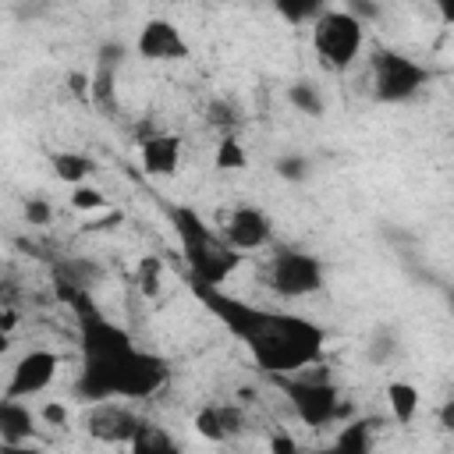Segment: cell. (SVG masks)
Instances as JSON below:
<instances>
[{
  "instance_id": "6da1fadb",
  "label": "cell",
  "mask_w": 454,
  "mask_h": 454,
  "mask_svg": "<svg viewBox=\"0 0 454 454\" xmlns=\"http://www.w3.org/2000/svg\"><path fill=\"white\" fill-rule=\"evenodd\" d=\"M67 305L78 312V323H82V355H85V369H82V380H78V397L82 401H106L114 397V380H117V369L121 362L135 351L131 337L114 326L110 319L99 316V309L92 305L89 291H74L67 298Z\"/></svg>"
},
{
  "instance_id": "7a4b0ae2",
  "label": "cell",
  "mask_w": 454,
  "mask_h": 454,
  "mask_svg": "<svg viewBox=\"0 0 454 454\" xmlns=\"http://www.w3.org/2000/svg\"><path fill=\"white\" fill-rule=\"evenodd\" d=\"M241 340L248 344V351L266 372H294L312 365L323 355L326 333L309 319L259 309Z\"/></svg>"
},
{
  "instance_id": "3957f363",
  "label": "cell",
  "mask_w": 454,
  "mask_h": 454,
  "mask_svg": "<svg viewBox=\"0 0 454 454\" xmlns=\"http://www.w3.org/2000/svg\"><path fill=\"white\" fill-rule=\"evenodd\" d=\"M170 223L181 238V252L192 266V280H202V284H213L220 287L241 262V252H234L227 241L213 238L209 227L202 223V216L188 206H174L170 209Z\"/></svg>"
},
{
  "instance_id": "277c9868",
  "label": "cell",
  "mask_w": 454,
  "mask_h": 454,
  "mask_svg": "<svg viewBox=\"0 0 454 454\" xmlns=\"http://www.w3.org/2000/svg\"><path fill=\"white\" fill-rule=\"evenodd\" d=\"M312 43H316V53L326 67L344 71V67L355 64L358 50H362V25L344 7L340 11H323L312 21Z\"/></svg>"
},
{
  "instance_id": "5b68a950",
  "label": "cell",
  "mask_w": 454,
  "mask_h": 454,
  "mask_svg": "<svg viewBox=\"0 0 454 454\" xmlns=\"http://www.w3.org/2000/svg\"><path fill=\"white\" fill-rule=\"evenodd\" d=\"M429 82V71L404 53L380 50L372 57V96L380 103H404Z\"/></svg>"
},
{
  "instance_id": "8992f818",
  "label": "cell",
  "mask_w": 454,
  "mask_h": 454,
  "mask_svg": "<svg viewBox=\"0 0 454 454\" xmlns=\"http://www.w3.org/2000/svg\"><path fill=\"white\" fill-rule=\"evenodd\" d=\"M270 287L284 298H305L323 287V262L309 252H277L270 262Z\"/></svg>"
},
{
  "instance_id": "52a82bcc",
  "label": "cell",
  "mask_w": 454,
  "mask_h": 454,
  "mask_svg": "<svg viewBox=\"0 0 454 454\" xmlns=\"http://www.w3.org/2000/svg\"><path fill=\"white\" fill-rule=\"evenodd\" d=\"M287 397H291V408L294 415L305 422V426H326L340 415V397H337V387L326 383V380H287L284 383Z\"/></svg>"
},
{
  "instance_id": "ba28073f",
  "label": "cell",
  "mask_w": 454,
  "mask_h": 454,
  "mask_svg": "<svg viewBox=\"0 0 454 454\" xmlns=\"http://www.w3.org/2000/svg\"><path fill=\"white\" fill-rule=\"evenodd\" d=\"M167 376H170V369H167L163 358H156L149 351H131L117 369L114 394H121V397H149L167 383Z\"/></svg>"
},
{
  "instance_id": "9c48e42d",
  "label": "cell",
  "mask_w": 454,
  "mask_h": 454,
  "mask_svg": "<svg viewBox=\"0 0 454 454\" xmlns=\"http://www.w3.org/2000/svg\"><path fill=\"white\" fill-rule=\"evenodd\" d=\"M57 369H60V358H57L53 351H28V355H21L18 365H14V372H11V383H7V390H4V397L21 401V397H28V394L46 390V387L53 383Z\"/></svg>"
},
{
  "instance_id": "30bf717a",
  "label": "cell",
  "mask_w": 454,
  "mask_h": 454,
  "mask_svg": "<svg viewBox=\"0 0 454 454\" xmlns=\"http://www.w3.org/2000/svg\"><path fill=\"white\" fill-rule=\"evenodd\" d=\"M273 234V223L262 209L255 206H238L231 216H227V227H223V241L234 248V252H252V248H262Z\"/></svg>"
},
{
  "instance_id": "8fae6325",
  "label": "cell",
  "mask_w": 454,
  "mask_h": 454,
  "mask_svg": "<svg viewBox=\"0 0 454 454\" xmlns=\"http://www.w3.org/2000/svg\"><path fill=\"white\" fill-rule=\"evenodd\" d=\"M135 50H138V57H145V60H184V57H188L184 35L177 32L174 21H163V18H153V21L142 25Z\"/></svg>"
},
{
  "instance_id": "7c38bea8",
  "label": "cell",
  "mask_w": 454,
  "mask_h": 454,
  "mask_svg": "<svg viewBox=\"0 0 454 454\" xmlns=\"http://www.w3.org/2000/svg\"><path fill=\"white\" fill-rule=\"evenodd\" d=\"M138 422H142V419L131 415L128 408L110 404V401H99V404L89 411L85 429H89V436L99 440V443H131Z\"/></svg>"
},
{
  "instance_id": "4fadbf2b",
  "label": "cell",
  "mask_w": 454,
  "mask_h": 454,
  "mask_svg": "<svg viewBox=\"0 0 454 454\" xmlns=\"http://www.w3.org/2000/svg\"><path fill=\"white\" fill-rule=\"evenodd\" d=\"M124 46L121 43H103L96 57V71L89 74V103L99 110H114V85H117V67H121Z\"/></svg>"
},
{
  "instance_id": "5bb4252c",
  "label": "cell",
  "mask_w": 454,
  "mask_h": 454,
  "mask_svg": "<svg viewBox=\"0 0 454 454\" xmlns=\"http://www.w3.org/2000/svg\"><path fill=\"white\" fill-rule=\"evenodd\" d=\"M142 167L149 177H170L181 167V138L177 135H149L142 138Z\"/></svg>"
},
{
  "instance_id": "9a60e30c",
  "label": "cell",
  "mask_w": 454,
  "mask_h": 454,
  "mask_svg": "<svg viewBox=\"0 0 454 454\" xmlns=\"http://www.w3.org/2000/svg\"><path fill=\"white\" fill-rule=\"evenodd\" d=\"M35 433V419L21 401L0 397V443H28Z\"/></svg>"
},
{
  "instance_id": "2e32d148",
  "label": "cell",
  "mask_w": 454,
  "mask_h": 454,
  "mask_svg": "<svg viewBox=\"0 0 454 454\" xmlns=\"http://www.w3.org/2000/svg\"><path fill=\"white\" fill-rule=\"evenodd\" d=\"M131 454H181V447L170 440V433H163L153 422H138L135 436H131Z\"/></svg>"
},
{
  "instance_id": "e0dca14e",
  "label": "cell",
  "mask_w": 454,
  "mask_h": 454,
  "mask_svg": "<svg viewBox=\"0 0 454 454\" xmlns=\"http://www.w3.org/2000/svg\"><path fill=\"white\" fill-rule=\"evenodd\" d=\"M96 170V163H92V156H85V153H53V174L60 177V181H67V184H85V177Z\"/></svg>"
},
{
  "instance_id": "ac0fdd59",
  "label": "cell",
  "mask_w": 454,
  "mask_h": 454,
  "mask_svg": "<svg viewBox=\"0 0 454 454\" xmlns=\"http://www.w3.org/2000/svg\"><path fill=\"white\" fill-rule=\"evenodd\" d=\"M387 401H390V411H394L397 422H411L415 411H419V390L411 383H404V380L387 387Z\"/></svg>"
},
{
  "instance_id": "d6986e66",
  "label": "cell",
  "mask_w": 454,
  "mask_h": 454,
  "mask_svg": "<svg viewBox=\"0 0 454 454\" xmlns=\"http://www.w3.org/2000/svg\"><path fill=\"white\" fill-rule=\"evenodd\" d=\"M316 454H369V422H351L340 429L337 443Z\"/></svg>"
},
{
  "instance_id": "ffe728a7",
  "label": "cell",
  "mask_w": 454,
  "mask_h": 454,
  "mask_svg": "<svg viewBox=\"0 0 454 454\" xmlns=\"http://www.w3.org/2000/svg\"><path fill=\"white\" fill-rule=\"evenodd\" d=\"M213 163H216V170H245L248 156H245V149H241V142H238L234 135H223V138L216 142Z\"/></svg>"
},
{
  "instance_id": "44dd1931",
  "label": "cell",
  "mask_w": 454,
  "mask_h": 454,
  "mask_svg": "<svg viewBox=\"0 0 454 454\" xmlns=\"http://www.w3.org/2000/svg\"><path fill=\"white\" fill-rule=\"evenodd\" d=\"M287 99H291V106H298L301 114H309V117H323V96H319L309 82H294V85L287 89Z\"/></svg>"
},
{
  "instance_id": "7402d4cb",
  "label": "cell",
  "mask_w": 454,
  "mask_h": 454,
  "mask_svg": "<svg viewBox=\"0 0 454 454\" xmlns=\"http://www.w3.org/2000/svg\"><path fill=\"white\" fill-rule=\"evenodd\" d=\"M160 273H163V259L160 255H142L135 280H138V287H142L145 298H156L160 294Z\"/></svg>"
},
{
  "instance_id": "603a6c76",
  "label": "cell",
  "mask_w": 454,
  "mask_h": 454,
  "mask_svg": "<svg viewBox=\"0 0 454 454\" xmlns=\"http://www.w3.org/2000/svg\"><path fill=\"white\" fill-rule=\"evenodd\" d=\"M195 433L199 436H206L209 443H223L227 440V433H223V422H220V411H216V404H209V408H202L199 415H195Z\"/></svg>"
},
{
  "instance_id": "cb8c5ba5",
  "label": "cell",
  "mask_w": 454,
  "mask_h": 454,
  "mask_svg": "<svg viewBox=\"0 0 454 454\" xmlns=\"http://www.w3.org/2000/svg\"><path fill=\"white\" fill-rule=\"evenodd\" d=\"M103 206H106V199H103V192H96V188L78 184V188L71 192V209H78V213H92V209H103Z\"/></svg>"
},
{
  "instance_id": "d4e9b609",
  "label": "cell",
  "mask_w": 454,
  "mask_h": 454,
  "mask_svg": "<svg viewBox=\"0 0 454 454\" xmlns=\"http://www.w3.org/2000/svg\"><path fill=\"white\" fill-rule=\"evenodd\" d=\"M277 11L287 18V21H316L323 14V7L316 0H305V4H277Z\"/></svg>"
},
{
  "instance_id": "484cf974",
  "label": "cell",
  "mask_w": 454,
  "mask_h": 454,
  "mask_svg": "<svg viewBox=\"0 0 454 454\" xmlns=\"http://www.w3.org/2000/svg\"><path fill=\"white\" fill-rule=\"evenodd\" d=\"M277 174H280L284 181H301V177L309 174V160H305V156H280V160H277Z\"/></svg>"
},
{
  "instance_id": "4316f807",
  "label": "cell",
  "mask_w": 454,
  "mask_h": 454,
  "mask_svg": "<svg viewBox=\"0 0 454 454\" xmlns=\"http://www.w3.org/2000/svg\"><path fill=\"white\" fill-rule=\"evenodd\" d=\"M50 216H53V209H50L46 199H28V202H25V220H28L32 227H46Z\"/></svg>"
},
{
  "instance_id": "83f0119b",
  "label": "cell",
  "mask_w": 454,
  "mask_h": 454,
  "mask_svg": "<svg viewBox=\"0 0 454 454\" xmlns=\"http://www.w3.org/2000/svg\"><path fill=\"white\" fill-rule=\"evenodd\" d=\"M216 411H220V422H223L227 440H231V436H238V433L245 429V419H241V411H238L234 404H216Z\"/></svg>"
},
{
  "instance_id": "f1b7e54d",
  "label": "cell",
  "mask_w": 454,
  "mask_h": 454,
  "mask_svg": "<svg viewBox=\"0 0 454 454\" xmlns=\"http://www.w3.org/2000/svg\"><path fill=\"white\" fill-rule=\"evenodd\" d=\"M209 124L213 128H231L234 124V106L223 103V99H213L209 103Z\"/></svg>"
},
{
  "instance_id": "f546056e",
  "label": "cell",
  "mask_w": 454,
  "mask_h": 454,
  "mask_svg": "<svg viewBox=\"0 0 454 454\" xmlns=\"http://www.w3.org/2000/svg\"><path fill=\"white\" fill-rule=\"evenodd\" d=\"M67 89H71V96L78 103H89V74L85 71H71L67 74Z\"/></svg>"
},
{
  "instance_id": "4dcf8cb0",
  "label": "cell",
  "mask_w": 454,
  "mask_h": 454,
  "mask_svg": "<svg viewBox=\"0 0 454 454\" xmlns=\"http://www.w3.org/2000/svg\"><path fill=\"white\" fill-rule=\"evenodd\" d=\"M270 454H298L294 436H287V433H273V436H270Z\"/></svg>"
},
{
  "instance_id": "1f68e13d",
  "label": "cell",
  "mask_w": 454,
  "mask_h": 454,
  "mask_svg": "<svg viewBox=\"0 0 454 454\" xmlns=\"http://www.w3.org/2000/svg\"><path fill=\"white\" fill-rule=\"evenodd\" d=\"M43 419H46L50 426H64V422H67V408L57 404V401H50V404L43 408Z\"/></svg>"
},
{
  "instance_id": "d6a6232c",
  "label": "cell",
  "mask_w": 454,
  "mask_h": 454,
  "mask_svg": "<svg viewBox=\"0 0 454 454\" xmlns=\"http://www.w3.org/2000/svg\"><path fill=\"white\" fill-rule=\"evenodd\" d=\"M124 216L121 213H110V216H103V220H92V223H85V231H110V227H117Z\"/></svg>"
},
{
  "instance_id": "836d02e7",
  "label": "cell",
  "mask_w": 454,
  "mask_h": 454,
  "mask_svg": "<svg viewBox=\"0 0 454 454\" xmlns=\"http://www.w3.org/2000/svg\"><path fill=\"white\" fill-rule=\"evenodd\" d=\"M0 454H43V450L28 443H0Z\"/></svg>"
},
{
  "instance_id": "e575fe53",
  "label": "cell",
  "mask_w": 454,
  "mask_h": 454,
  "mask_svg": "<svg viewBox=\"0 0 454 454\" xmlns=\"http://www.w3.org/2000/svg\"><path fill=\"white\" fill-rule=\"evenodd\" d=\"M440 426H443V429H454V401H443V408H440Z\"/></svg>"
},
{
  "instance_id": "d590c367",
  "label": "cell",
  "mask_w": 454,
  "mask_h": 454,
  "mask_svg": "<svg viewBox=\"0 0 454 454\" xmlns=\"http://www.w3.org/2000/svg\"><path fill=\"white\" fill-rule=\"evenodd\" d=\"M4 326H11V316H4V319H0V355H4V348H7V337H4Z\"/></svg>"
}]
</instances>
